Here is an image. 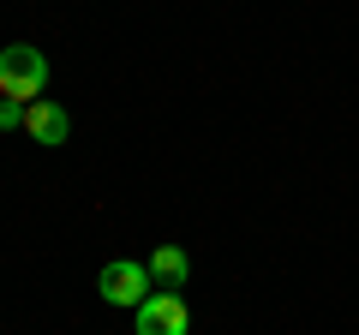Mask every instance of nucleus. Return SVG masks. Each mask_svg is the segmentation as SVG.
Wrapping results in <instances>:
<instances>
[{
	"mask_svg": "<svg viewBox=\"0 0 359 335\" xmlns=\"http://www.w3.org/2000/svg\"><path fill=\"white\" fill-rule=\"evenodd\" d=\"M42 84H48V60L42 48L30 42H13V48H0V96H13V102H42Z\"/></svg>",
	"mask_w": 359,
	"mask_h": 335,
	"instance_id": "obj_1",
	"label": "nucleus"
},
{
	"mask_svg": "<svg viewBox=\"0 0 359 335\" xmlns=\"http://www.w3.org/2000/svg\"><path fill=\"white\" fill-rule=\"evenodd\" d=\"M150 264H138V258H114V264H102V275H96V294L108 299V306H132L138 311L144 299H150Z\"/></svg>",
	"mask_w": 359,
	"mask_h": 335,
	"instance_id": "obj_2",
	"label": "nucleus"
},
{
	"mask_svg": "<svg viewBox=\"0 0 359 335\" xmlns=\"http://www.w3.org/2000/svg\"><path fill=\"white\" fill-rule=\"evenodd\" d=\"M138 335H192V311H186V299L156 287V294L138 306Z\"/></svg>",
	"mask_w": 359,
	"mask_h": 335,
	"instance_id": "obj_3",
	"label": "nucleus"
},
{
	"mask_svg": "<svg viewBox=\"0 0 359 335\" xmlns=\"http://www.w3.org/2000/svg\"><path fill=\"white\" fill-rule=\"evenodd\" d=\"M25 132H30L36 144H48V150H60V144L72 138V120H66L60 102H48V96H42V102L25 108Z\"/></svg>",
	"mask_w": 359,
	"mask_h": 335,
	"instance_id": "obj_4",
	"label": "nucleus"
},
{
	"mask_svg": "<svg viewBox=\"0 0 359 335\" xmlns=\"http://www.w3.org/2000/svg\"><path fill=\"white\" fill-rule=\"evenodd\" d=\"M186 275H192V258H186V245H156V252H150V282L162 287V294L186 287Z\"/></svg>",
	"mask_w": 359,
	"mask_h": 335,
	"instance_id": "obj_5",
	"label": "nucleus"
},
{
	"mask_svg": "<svg viewBox=\"0 0 359 335\" xmlns=\"http://www.w3.org/2000/svg\"><path fill=\"white\" fill-rule=\"evenodd\" d=\"M25 126V102H13V96H0V132Z\"/></svg>",
	"mask_w": 359,
	"mask_h": 335,
	"instance_id": "obj_6",
	"label": "nucleus"
}]
</instances>
